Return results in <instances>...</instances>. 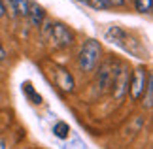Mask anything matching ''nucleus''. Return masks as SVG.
I'll return each mask as SVG.
<instances>
[{
  "label": "nucleus",
  "instance_id": "obj_1",
  "mask_svg": "<svg viewBox=\"0 0 153 149\" xmlns=\"http://www.w3.org/2000/svg\"><path fill=\"white\" fill-rule=\"evenodd\" d=\"M100 53H102V47L97 40H87L79 49V55H78V64L83 72H93L97 68L98 61H100Z\"/></svg>",
  "mask_w": 153,
  "mask_h": 149
},
{
  "label": "nucleus",
  "instance_id": "obj_2",
  "mask_svg": "<svg viewBox=\"0 0 153 149\" xmlns=\"http://www.w3.org/2000/svg\"><path fill=\"white\" fill-rule=\"evenodd\" d=\"M117 68H119V62H114L110 59V61H106L100 64V68H98V93H106L108 89L111 87V83H114V76L117 72Z\"/></svg>",
  "mask_w": 153,
  "mask_h": 149
},
{
  "label": "nucleus",
  "instance_id": "obj_3",
  "mask_svg": "<svg viewBox=\"0 0 153 149\" xmlns=\"http://www.w3.org/2000/svg\"><path fill=\"white\" fill-rule=\"evenodd\" d=\"M148 79H149V74H148V70L142 68V66L132 72L131 81H128V91H131V98L132 100H138L144 94L146 85H148Z\"/></svg>",
  "mask_w": 153,
  "mask_h": 149
},
{
  "label": "nucleus",
  "instance_id": "obj_4",
  "mask_svg": "<svg viewBox=\"0 0 153 149\" xmlns=\"http://www.w3.org/2000/svg\"><path fill=\"white\" fill-rule=\"evenodd\" d=\"M128 81H131V74H128V68L119 64L117 72L114 76V83H111V91H114L115 100H123L125 94L128 93Z\"/></svg>",
  "mask_w": 153,
  "mask_h": 149
},
{
  "label": "nucleus",
  "instance_id": "obj_5",
  "mask_svg": "<svg viewBox=\"0 0 153 149\" xmlns=\"http://www.w3.org/2000/svg\"><path fill=\"white\" fill-rule=\"evenodd\" d=\"M51 38L55 42L57 47H70L74 44V34L72 30L62 25V23H55V25H51Z\"/></svg>",
  "mask_w": 153,
  "mask_h": 149
},
{
  "label": "nucleus",
  "instance_id": "obj_6",
  "mask_svg": "<svg viewBox=\"0 0 153 149\" xmlns=\"http://www.w3.org/2000/svg\"><path fill=\"white\" fill-rule=\"evenodd\" d=\"M27 17L30 19V23H32L34 27H40V25H42V21L45 19V11H44L42 6L30 2V6H28V15Z\"/></svg>",
  "mask_w": 153,
  "mask_h": 149
},
{
  "label": "nucleus",
  "instance_id": "obj_7",
  "mask_svg": "<svg viewBox=\"0 0 153 149\" xmlns=\"http://www.w3.org/2000/svg\"><path fill=\"white\" fill-rule=\"evenodd\" d=\"M57 85L62 89V91H74V79H72V76H70L66 70H62V68H59L57 70Z\"/></svg>",
  "mask_w": 153,
  "mask_h": 149
},
{
  "label": "nucleus",
  "instance_id": "obj_8",
  "mask_svg": "<svg viewBox=\"0 0 153 149\" xmlns=\"http://www.w3.org/2000/svg\"><path fill=\"white\" fill-rule=\"evenodd\" d=\"M104 36L108 38L110 42H114V44H123V40L127 38V34L123 32L119 27H114V25H111V27H108V28H106Z\"/></svg>",
  "mask_w": 153,
  "mask_h": 149
},
{
  "label": "nucleus",
  "instance_id": "obj_9",
  "mask_svg": "<svg viewBox=\"0 0 153 149\" xmlns=\"http://www.w3.org/2000/svg\"><path fill=\"white\" fill-rule=\"evenodd\" d=\"M11 6L15 10V15L27 17L28 15V6H30V0H11Z\"/></svg>",
  "mask_w": 153,
  "mask_h": 149
},
{
  "label": "nucleus",
  "instance_id": "obj_10",
  "mask_svg": "<svg viewBox=\"0 0 153 149\" xmlns=\"http://www.w3.org/2000/svg\"><path fill=\"white\" fill-rule=\"evenodd\" d=\"M53 134H55L57 138H61V140H66L68 134H70V127L66 123L59 121V123H55V127H53Z\"/></svg>",
  "mask_w": 153,
  "mask_h": 149
},
{
  "label": "nucleus",
  "instance_id": "obj_11",
  "mask_svg": "<svg viewBox=\"0 0 153 149\" xmlns=\"http://www.w3.org/2000/svg\"><path fill=\"white\" fill-rule=\"evenodd\" d=\"M146 98H144V106L146 108H151L153 106V79H151V76H149V79H148V85H146Z\"/></svg>",
  "mask_w": 153,
  "mask_h": 149
},
{
  "label": "nucleus",
  "instance_id": "obj_12",
  "mask_svg": "<svg viewBox=\"0 0 153 149\" xmlns=\"http://www.w3.org/2000/svg\"><path fill=\"white\" fill-rule=\"evenodd\" d=\"M23 89H25V93H27L28 96L32 98V102H34V104H42V96L34 93V89H32V85H30V83H28V81L25 83V85H23Z\"/></svg>",
  "mask_w": 153,
  "mask_h": 149
},
{
  "label": "nucleus",
  "instance_id": "obj_13",
  "mask_svg": "<svg viewBox=\"0 0 153 149\" xmlns=\"http://www.w3.org/2000/svg\"><path fill=\"white\" fill-rule=\"evenodd\" d=\"M136 4V10L140 13H149L151 11V0H134Z\"/></svg>",
  "mask_w": 153,
  "mask_h": 149
},
{
  "label": "nucleus",
  "instance_id": "obj_14",
  "mask_svg": "<svg viewBox=\"0 0 153 149\" xmlns=\"http://www.w3.org/2000/svg\"><path fill=\"white\" fill-rule=\"evenodd\" d=\"M87 2H89L91 8H95V10H110L111 8L110 0H87Z\"/></svg>",
  "mask_w": 153,
  "mask_h": 149
},
{
  "label": "nucleus",
  "instance_id": "obj_15",
  "mask_svg": "<svg viewBox=\"0 0 153 149\" xmlns=\"http://www.w3.org/2000/svg\"><path fill=\"white\" fill-rule=\"evenodd\" d=\"M6 57H8V55H6V49L2 47V44H0V62L6 61Z\"/></svg>",
  "mask_w": 153,
  "mask_h": 149
},
{
  "label": "nucleus",
  "instance_id": "obj_16",
  "mask_svg": "<svg viewBox=\"0 0 153 149\" xmlns=\"http://www.w3.org/2000/svg\"><path fill=\"white\" fill-rule=\"evenodd\" d=\"M110 4L111 6H123V4H125V0H110Z\"/></svg>",
  "mask_w": 153,
  "mask_h": 149
},
{
  "label": "nucleus",
  "instance_id": "obj_17",
  "mask_svg": "<svg viewBox=\"0 0 153 149\" xmlns=\"http://www.w3.org/2000/svg\"><path fill=\"white\" fill-rule=\"evenodd\" d=\"M0 149H8V142L4 138H0Z\"/></svg>",
  "mask_w": 153,
  "mask_h": 149
},
{
  "label": "nucleus",
  "instance_id": "obj_18",
  "mask_svg": "<svg viewBox=\"0 0 153 149\" xmlns=\"http://www.w3.org/2000/svg\"><path fill=\"white\" fill-rule=\"evenodd\" d=\"M6 15V8H4V4H2V0H0V17H4Z\"/></svg>",
  "mask_w": 153,
  "mask_h": 149
},
{
  "label": "nucleus",
  "instance_id": "obj_19",
  "mask_svg": "<svg viewBox=\"0 0 153 149\" xmlns=\"http://www.w3.org/2000/svg\"><path fill=\"white\" fill-rule=\"evenodd\" d=\"M81 2H87V0H81Z\"/></svg>",
  "mask_w": 153,
  "mask_h": 149
}]
</instances>
